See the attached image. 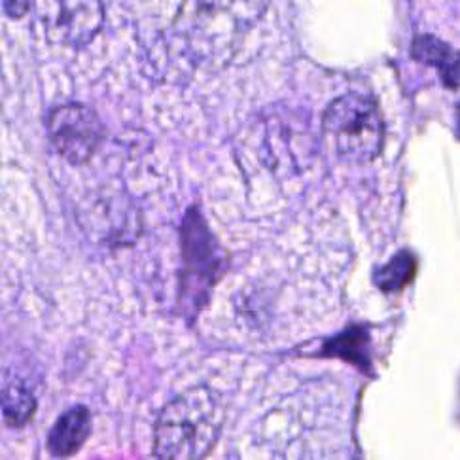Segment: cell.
Masks as SVG:
<instances>
[{
	"instance_id": "1",
	"label": "cell",
	"mask_w": 460,
	"mask_h": 460,
	"mask_svg": "<svg viewBox=\"0 0 460 460\" xmlns=\"http://www.w3.org/2000/svg\"><path fill=\"white\" fill-rule=\"evenodd\" d=\"M268 8L270 0H182L172 22L174 39L196 65L226 66Z\"/></svg>"
},
{
	"instance_id": "7",
	"label": "cell",
	"mask_w": 460,
	"mask_h": 460,
	"mask_svg": "<svg viewBox=\"0 0 460 460\" xmlns=\"http://www.w3.org/2000/svg\"><path fill=\"white\" fill-rule=\"evenodd\" d=\"M92 411L85 405H75L66 410L53 424L48 439L46 449L51 456L66 458L76 455L87 439L92 436Z\"/></svg>"
},
{
	"instance_id": "10",
	"label": "cell",
	"mask_w": 460,
	"mask_h": 460,
	"mask_svg": "<svg viewBox=\"0 0 460 460\" xmlns=\"http://www.w3.org/2000/svg\"><path fill=\"white\" fill-rule=\"evenodd\" d=\"M419 271V258L411 251H400L376 270L374 285L383 294H396L408 288Z\"/></svg>"
},
{
	"instance_id": "12",
	"label": "cell",
	"mask_w": 460,
	"mask_h": 460,
	"mask_svg": "<svg viewBox=\"0 0 460 460\" xmlns=\"http://www.w3.org/2000/svg\"><path fill=\"white\" fill-rule=\"evenodd\" d=\"M3 6L8 17H12V20H20V17L25 15L29 3L27 0H3Z\"/></svg>"
},
{
	"instance_id": "13",
	"label": "cell",
	"mask_w": 460,
	"mask_h": 460,
	"mask_svg": "<svg viewBox=\"0 0 460 460\" xmlns=\"http://www.w3.org/2000/svg\"><path fill=\"white\" fill-rule=\"evenodd\" d=\"M456 137L460 138V102L456 104Z\"/></svg>"
},
{
	"instance_id": "4",
	"label": "cell",
	"mask_w": 460,
	"mask_h": 460,
	"mask_svg": "<svg viewBox=\"0 0 460 460\" xmlns=\"http://www.w3.org/2000/svg\"><path fill=\"white\" fill-rule=\"evenodd\" d=\"M182 299L198 313L208 299L210 288L226 275L227 252L212 235L198 207H190L181 224Z\"/></svg>"
},
{
	"instance_id": "9",
	"label": "cell",
	"mask_w": 460,
	"mask_h": 460,
	"mask_svg": "<svg viewBox=\"0 0 460 460\" xmlns=\"http://www.w3.org/2000/svg\"><path fill=\"white\" fill-rule=\"evenodd\" d=\"M321 355L349 362L371 376V333L366 326L350 324L326 341Z\"/></svg>"
},
{
	"instance_id": "6",
	"label": "cell",
	"mask_w": 460,
	"mask_h": 460,
	"mask_svg": "<svg viewBox=\"0 0 460 460\" xmlns=\"http://www.w3.org/2000/svg\"><path fill=\"white\" fill-rule=\"evenodd\" d=\"M46 39L51 44L84 48L102 29V0H34Z\"/></svg>"
},
{
	"instance_id": "11",
	"label": "cell",
	"mask_w": 460,
	"mask_h": 460,
	"mask_svg": "<svg viewBox=\"0 0 460 460\" xmlns=\"http://www.w3.org/2000/svg\"><path fill=\"white\" fill-rule=\"evenodd\" d=\"M34 411H37V398L22 381H10L3 391V415L8 427H25Z\"/></svg>"
},
{
	"instance_id": "8",
	"label": "cell",
	"mask_w": 460,
	"mask_h": 460,
	"mask_svg": "<svg viewBox=\"0 0 460 460\" xmlns=\"http://www.w3.org/2000/svg\"><path fill=\"white\" fill-rule=\"evenodd\" d=\"M411 58L436 68L447 90L460 87V51L447 42L432 37V34H420L411 44Z\"/></svg>"
},
{
	"instance_id": "5",
	"label": "cell",
	"mask_w": 460,
	"mask_h": 460,
	"mask_svg": "<svg viewBox=\"0 0 460 460\" xmlns=\"http://www.w3.org/2000/svg\"><path fill=\"white\" fill-rule=\"evenodd\" d=\"M46 133L51 148L56 150L66 164L85 165L97 154L102 138L104 126L99 114L84 102H65L46 116Z\"/></svg>"
},
{
	"instance_id": "3",
	"label": "cell",
	"mask_w": 460,
	"mask_h": 460,
	"mask_svg": "<svg viewBox=\"0 0 460 460\" xmlns=\"http://www.w3.org/2000/svg\"><path fill=\"white\" fill-rule=\"evenodd\" d=\"M323 135L345 162H374L385 146V119L377 99L357 92L333 99L323 114Z\"/></svg>"
},
{
	"instance_id": "2",
	"label": "cell",
	"mask_w": 460,
	"mask_h": 460,
	"mask_svg": "<svg viewBox=\"0 0 460 460\" xmlns=\"http://www.w3.org/2000/svg\"><path fill=\"white\" fill-rule=\"evenodd\" d=\"M226 410L210 386H191L174 396L154 424L152 455L165 460H199L220 441Z\"/></svg>"
}]
</instances>
